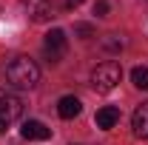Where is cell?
<instances>
[{
    "instance_id": "obj_1",
    "label": "cell",
    "mask_w": 148,
    "mask_h": 145,
    "mask_svg": "<svg viewBox=\"0 0 148 145\" xmlns=\"http://www.w3.org/2000/svg\"><path fill=\"white\" fill-rule=\"evenodd\" d=\"M6 80L14 88H34L37 80H40V68H37L34 60H29V57H14L6 66Z\"/></svg>"
},
{
    "instance_id": "obj_2",
    "label": "cell",
    "mask_w": 148,
    "mask_h": 145,
    "mask_svg": "<svg viewBox=\"0 0 148 145\" xmlns=\"http://www.w3.org/2000/svg\"><path fill=\"white\" fill-rule=\"evenodd\" d=\"M120 80H123V68H120V63L106 60V63H100V66L91 71V88L97 91V94H108V91L117 88Z\"/></svg>"
},
{
    "instance_id": "obj_3",
    "label": "cell",
    "mask_w": 148,
    "mask_h": 145,
    "mask_svg": "<svg viewBox=\"0 0 148 145\" xmlns=\"http://www.w3.org/2000/svg\"><path fill=\"white\" fill-rule=\"evenodd\" d=\"M23 114V100L12 91L0 88V134L6 131V125H12L14 120H20Z\"/></svg>"
},
{
    "instance_id": "obj_4",
    "label": "cell",
    "mask_w": 148,
    "mask_h": 145,
    "mask_svg": "<svg viewBox=\"0 0 148 145\" xmlns=\"http://www.w3.org/2000/svg\"><path fill=\"white\" fill-rule=\"evenodd\" d=\"M66 49H69V37L63 29H51L49 34H46V43H43V54L49 57V63H60L63 54H66Z\"/></svg>"
},
{
    "instance_id": "obj_5",
    "label": "cell",
    "mask_w": 148,
    "mask_h": 145,
    "mask_svg": "<svg viewBox=\"0 0 148 145\" xmlns=\"http://www.w3.org/2000/svg\"><path fill=\"white\" fill-rule=\"evenodd\" d=\"M29 6V14L34 23H46L54 17V0H23Z\"/></svg>"
},
{
    "instance_id": "obj_6",
    "label": "cell",
    "mask_w": 148,
    "mask_h": 145,
    "mask_svg": "<svg viewBox=\"0 0 148 145\" xmlns=\"http://www.w3.org/2000/svg\"><path fill=\"white\" fill-rule=\"evenodd\" d=\"M20 137L29 140V142H43V140L51 137V128H46L40 120H26L23 128H20Z\"/></svg>"
},
{
    "instance_id": "obj_7",
    "label": "cell",
    "mask_w": 148,
    "mask_h": 145,
    "mask_svg": "<svg viewBox=\"0 0 148 145\" xmlns=\"http://www.w3.org/2000/svg\"><path fill=\"white\" fill-rule=\"evenodd\" d=\"M94 122H97V128H103V131H111V128L120 122V108L117 105H103V108L97 111Z\"/></svg>"
},
{
    "instance_id": "obj_8",
    "label": "cell",
    "mask_w": 148,
    "mask_h": 145,
    "mask_svg": "<svg viewBox=\"0 0 148 145\" xmlns=\"http://www.w3.org/2000/svg\"><path fill=\"white\" fill-rule=\"evenodd\" d=\"M131 128H134V134H137V137L148 140V103L137 105L134 117H131Z\"/></svg>"
},
{
    "instance_id": "obj_9",
    "label": "cell",
    "mask_w": 148,
    "mask_h": 145,
    "mask_svg": "<svg viewBox=\"0 0 148 145\" xmlns=\"http://www.w3.org/2000/svg\"><path fill=\"white\" fill-rule=\"evenodd\" d=\"M80 111H83V103H80L77 97H71V94H69V97H60V103H57V114H60L63 120H74Z\"/></svg>"
},
{
    "instance_id": "obj_10",
    "label": "cell",
    "mask_w": 148,
    "mask_h": 145,
    "mask_svg": "<svg viewBox=\"0 0 148 145\" xmlns=\"http://www.w3.org/2000/svg\"><path fill=\"white\" fill-rule=\"evenodd\" d=\"M131 83L137 85V88H148V66H137L134 71H131Z\"/></svg>"
},
{
    "instance_id": "obj_11",
    "label": "cell",
    "mask_w": 148,
    "mask_h": 145,
    "mask_svg": "<svg viewBox=\"0 0 148 145\" xmlns=\"http://www.w3.org/2000/svg\"><path fill=\"white\" fill-rule=\"evenodd\" d=\"M74 34L83 37V40H88V37H94V26L91 23H77V26H74Z\"/></svg>"
},
{
    "instance_id": "obj_12",
    "label": "cell",
    "mask_w": 148,
    "mask_h": 145,
    "mask_svg": "<svg viewBox=\"0 0 148 145\" xmlns=\"http://www.w3.org/2000/svg\"><path fill=\"white\" fill-rule=\"evenodd\" d=\"M103 46H106L108 51H120V49H123V40L111 34V37H106V40H103Z\"/></svg>"
},
{
    "instance_id": "obj_13",
    "label": "cell",
    "mask_w": 148,
    "mask_h": 145,
    "mask_svg": "<svg viewBox=\"0 0 148 145\" xmlns=\"http://www.w3.org/2000/svg\"><path fill=\"white\" fill-rule=\"evenodd\" d=\"M108 0H97V3H94V14H97V17H108Z\"/></svg>"
},
{
    "instance_id": "obj_14",
    "label": "cell",
    "mask_w": 148,
    "mask_h": 145,
    "mask_svg": "<svg viewBox=\"0 0 148 145\" xmlns=\"http://www.w3.org/2000/svg\"><path fill=\"white\" fill-rule=\"evenodd\" d=\"M80 3H83V0H66V9H77Z\"/></svg>"
}]
</instances>
